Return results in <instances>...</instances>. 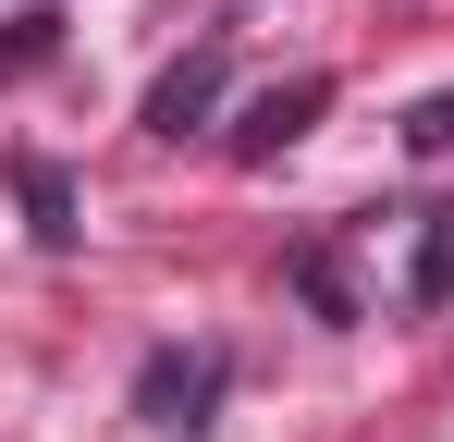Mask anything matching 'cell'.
<instances>
[{
	"label": "cell",
	"mask_w": 454,
	"mask_h": 442,
	"mask_svg": "<svg viewBox=\"0 0 454 442\" xmlns=\"http://www.w3.org/2000/svg\"><path fill=\"white\" fill-rule=\"evenodd\" d=\"M405 295H418V307H442V295H454V209L418 221V271H405Z\"/></svg>",
	"instance_id": "obj_6"
},
{
	"label": "cell",
	"mask_w": 454,
	"mask_h": 442,
	"mask_svg": "<svg viewBox=\"0 0 454 442\" xmlns=\"http://www.w3.org/2000/svg\"><path fill=\"white\" fill-rule=\"evenodd\" d=\"M37 50H50V25H25V37H12V50H0V74H12V62H37Z\"/></svg>",
	"instance_id": "obj_8"
},
{
	"label": "cell",
	"mask_w": 454,
	"mask_h": 442,
	"mask_svg": "<svg viewBox=\"0 0 454 442\" xmlns=\"http://www.w3.org/2000/svg\"><path fill=\"white\" fill-rule=\"evenodd\" d=\"M12 197H25V233H37V246H74V233H86L74 172H62V160H37V147H12Z\"/></svg>",
	"instance_id": "obj_4"
},
{
	"label": "cell",
	"mask_w": 454,
	"mask_h": 442,
	"mask_svg": "<svg viewBox=\"0 0 454 442\" xmlns=\"http://www.w3.org/2000/svg\"><path fill=\"white\" fill-rule=\"evenodd\" d=\"M295 295L332 320V332H356V295H344V258H332V246H295Z\"/></svg>",
	"instance_id": "obj_5"
},
{
	"label": "cell",
	"mask_w": 454,
	"mask_h": 442,
	"mask_svg": "<svg viewBox=\"0 0 454 442\" xmlns=\"http://www.w3.org/2000/svg\"><path fill=\"white\" fill-rule=\"evenodd\" d=\"M405 147H418V160H442V147H454V86H430V99L405 111Z\"/></svg>",
	"instance_id": "obj_7"
},
{
	"label": "cell",
	"mask_w": 454,
	"mask_h": 442,
	"mask_svg": "<svg viewBox=\"0 0 454 442\" xmlns=\"http://www.w3.org/2000/svg\"><path fill=\"white\" fill-rule=\"evenodd\" d=\"M222 86H233V50H222V37H197V50L148 86V136H197V123L222 111Z\"/></svg>",
	"instance_id": "obj_3"
},
{
	"label": "cell",
	"mask_w": 454,
	"mask_h": 442,
	"mask_svg": "<svg viewBox=\"0 0 454 442\" xmlns=\"http://www.w3.org/2000/svg\"><path fill=\"white\" fill-rule=\"evenodd\" d=\"M209 406H222V344H160V357L136 368V418H148V430L197 442Z\"/></svg>",
	"instance_id": "obj_1"
},
{
	"label": "cell",
	"mask_w": 454,
	"mask_h": 442,
	"mask_svg": "<svg viewBox=\"0 0 454 442\" xmlns=\"http://www.w3.org/2000/svg\"><path fill=\"white\" fill-rule=\"evenodd\" d=\"M319 111H332V74H283V86H258V99H246V123H233V160H283Z\"/></svg>",
	"instance_id": "obj_2"
}]
</instances>
